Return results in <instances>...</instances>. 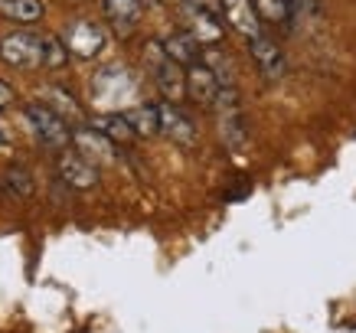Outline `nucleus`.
Wrapping results in <instances>:
<instances>
[{
    "mask_svg": "<svg viewBox=\"0 0 356 333\" xmlns=\"http://www.w3.org/2000/svg\"><path fill=\"white\" fill-rule=\"evenodd\" d=\"M163 53L170 56L173 63L177 65H193V63H200V59H203V46L196 43L193 36H190V33L186 30H177V33H170V36H167V40H163Z\"/></svg>",
    "mask_w": 356,
    "mask_h": 333,
    "instance_id": "obj_15",
    "label": "nucleus"
},
{
    "mask_svg": "<svg viewBox=\"0 0 356 333\" xmlns=\"http://www.w3.org/2000/svg\"><path fill=\"white\" fill-rule=\"evenodd\" d=\"M7 144V131H3V124H0V147Z\"/></svg>",
    "mask_w": 356,
    "mask_h": 333,
    "instance_id": "obj_25",
    "label": "nucleus"
},
{
    "mask_svg": "<svg viewBox=\"0 0 356 333\" xmlns=\"http://www.w3.org/2000/svg\"><path fill=\"white\" fill-rule=\"evenodd\" d=\"M23 115H26L33 134L40 138V144H43V147H49V151H65V147L72 144V124L59 118L49 105H43V101H33V105L23 108Z\"/></svg>",
    "mask_w": 356,
    "mask_h": 333,
    "instance_id": "obj_3",
    "label": "nucleus"
},
{
    "mask_svg": "<svg viewBox=\"0 0 356 333\" xmlns=\"http://www.w3.org/2000/svg\"><path fill=\"white\" fill-rule=\"evenodd\" d=\"M13 98H17L13 86H10V82H3V79H0V108H10V105H13Z\"/></svg>",
    "mask_w": 356,
    "mask_h": 333,
    "instance_id": "obj_24",
    "label": "nucleus"
},
{
    "mask_svg": "<svg viewBox=\"0 0 356 333\" xmlns=\"http://www.w3.org/2000/svg\"><path fill=\"white\" fill-rule=\"evenodd\" d=\"M72 144L88 163H115L118 161V144L105 138L98 128H76L72 131Z\"/></svg>",
    "mask_w": 356,
    "mask_h": 333,
    "instance_id": "obj_9",
    "label": "nucleus"
},
{
    "mask_svg": "<svg viewBox=\"0 0 356 333\" xmlns=\"http://www.w3.org/2000/svg\"><path fill=\"white\" fill-rule=\"evenodd\" d=\"M43 95H46L43 105L53 108V111H56V115H59L63 121H69V124H72V121H82V105H79V101H76L72 95H69L65 88H59V86H46V88H43Z\"/></svg>",
    "mask_w": 356,
    "mask_h": 333,
    "instance_id": "obj_18",
    "label": "nucleus"
},
{
    "mask_svg": "<svg viewBox=\"0 0 356 333\" xmlns=\"http://www.w3.org/2000/svg\"><path fill=\"white\" fill-rule=\"evenodd\" d=\"M0 63L20 69V72H33V69H46V36L30 30L7 33L0 40Z\"/></svg>",
    "mask_w": 356,
    "mask_h": 333,
    "instance_id": "obj_1",
    "label": "nucleus"
},
{
    "mask_svg": "<svg viewBox=\"0 0 356 333\" xmlns=\"http://www.w3.org/2000/svg\"><path fill=\"white\" fill-rule=\"evenodd\" d=\"M105 20L115 26L118 36H131L140 23V0H102Z\"/></svg>",
    "mask_w": 356,
    "mask_h": 333,
    "instance_id": "obj_14",
    "label": "nucleus"
},
{
    "mask_svg": "<svg viewBox=\"0 0 356 333\" xmlns=\"http://www.w3.org/2000/svg\"><path fill=\"white\" fill-rule=\"evenodd\" d=\"M213 108L219 111V134H222V140H226L232 151H242V144H245V124H242V108H238L236 86L219 88Z\"/></svg>",
    "mask_w": 356,
    "mask_h": 333,
    "instance_id": "obj_5",
    "label": "nucleus"
},
{
    "mask_svg": "<svg viewBox=\"0 0 356 333\" xmlns=\"http://www.w3.org/2000/svg\"><path fill=\"white\" fill-rule=\"evenodd\" d=\"M216 95H219V82L216 76L209 72V65L200 59V63L186 65L184 72V98H190L193 105L200 108H213L216 105Z\"/></svg>",
    "mask_w": 356,
    "mask_h": 333,
    "instance_id": "obj_7",
    "label": "nucleus"
},
{
    "mask_svg": "<svg viewBox=\"0 0 356 333\" xmlns=\"http://www.w3.org/2000/svg\"><path fill=\"white\" fill-rule=\"evenodd\" d=\"M92 128H98L105 138H111L115 144H128L131 138H134V131H131L128 118H124V111H108V115H102V118H95V124Z\"/></svg>",
    "mask_w": 356,
    "mask_h": 333,
    "instance_id": "obj_19",
    "label": "nucleus"
},
{
    "mask_svg": "<svg viewBox=\"0 0 356 333\" xmlns=\"http://www.w3.org/2000/svg\"><path fill=\"white\" fill-rule=\"evenodd\" d=\"M184 30L206 49V46L222 43L226 23L219 20V13L213 10V7H206L203 0H186L184 3Z\"/></svg>",
    "mask_w": 356,
    "mask_h": 333,
    "instance_id": "obj_4",
    "label": "nucleus"
},
{
    "mask_svg": "<svg viewBox=\"0 0 356 333\" xmlns=\"http://www.w3.org/2000/svg\"><path fill=\"white\" fill-rule=\"evenodd\" d=\"M248 53H252V59H255V65L261 69V76L265 79H284V72H288V59H284V53H281V46L275 43V40H268L265 33H259V36L248 40Z\"/></svg>",
    "mask_w": 356,
    "mask_h": 333,
    "instance_id": "obj_10",
    "label": "nucleus"
},
{
    "mask_svg": "<svg viewBox=\"0 0 356 333\" xmlns=\"http://www.w3.org/2000/svg\"><path fill=\"white\" fill-rule=\"evenodd\" d=\"M259 10L261 23H275V26H288L294 13V0H252Z\"/></svg>",
    "mask_w": 356,
    "mask_h": 333,
    "instance_id": "obj_20",
    "label": "nucleus"
},
{
    "mask_svg": "<svg viewBox=\"0 0 356 333\" xmlns=\"http://www.w3.org/2000/svg\"><path fill=\"white\" fill-rule=\"evenodd\" d=\"M144 65H147V72H151L154 86L161 88L163 101H173V105L184 101V65L173 63L157 40L144 46Z\"/></svg>",
    "mask_w": 356,
    "mask_h": 333,
    "instance_id": "obj_2",
    "label": "nucleus"
},
{
    "mask_svg": "<svg viewBox=\"0 0 356 333\" xmlns=\"http://www.w3.org/2000/svg\"><path fill=\"white\" fill-rule=\"evenodd\" d=\"M3 186H7V193L26 200V196H33V173L23 170V167H10L3 173Z\"/></svg>",
    "mask_w": 356,
    "mask_h": 333,
    "instance_id": "obj_22",
    "label": "nucleus"
},
{
    "mask_svg": "<svg viewBox=\"0 0 356 333\" xmlns=\"http://www.w3.org/2000/svg\"><path fill=\"white\" fill-rule=\"evenodd\" d=\"M157 118H161V134H167L173 144H180V147L196 144V124L173 101H161L157 105Z\"/></svg>",
    "mask_w": 356,
    "mask_h": 333,
    "instance_id": "obj_11",
    "label": "nucleus"
},
{
    "mask_svg": "<svg viewBox=\"0 0 356 333\" xmlns=\"http://www.w3.org/2000/svg\"><path fill=\"white\" fill-rule=\"evenodd\" d=\"M56 170H59V180L65 186H72V190H92V186H98L95 163H88L79 151H59Z\"/></svg>",
    "mask_w": 356,
    "mask_h": 333,
    "instance_id": "obj_8",
    "label": "nucleus"
},
{
    "mask_svg": "<svg viewBox=\"0 0 356 333\" xmlns=\"http://www.w3.org/2000/svg\"><path fill=\"white\" fill-rule=\"evenodd\" d=\"M65 59H69V53H65L63 40L46 36V69H59V65H65Z\"/></svg>",
    "mask_w": 356,
    "mask_h": 333,
    "instance_id": "obj_23",
    "label": "nucleus"
},
{
    "mask_svg": "<svg viewBox=\"0 0 356 333\" xmlns=\"http://www.w3.org/2000/svg\"><path fill=\"white\" fill-rule=\"evenodd\" d=\"M134 138H154L161 134V118H157V105H134L124 111Z\"/></svg>",
    "mask_w": 356,
    "mask_h": 333,
    "instance_id": "obj_17",
    "label": "nucleus"
},
{
    "mask_svg": "<svg viewBox=\"0 0 356 333\" xmlns=\"http://www.w3.org/2000/svg\"><path fill=\"white\" fill-rule=\"evenodd\" d=\"M222 23L232 26L238 36H259L261 33V17L255 10V3L252 0H222Z\"/></svg>",
    "mask_w": 356,
    "mask_h": 333,
    "instance_id": "obj_12",
    "label": "nucleus"
},
{
    "mask_svg": "<svg viewBox=\"0 0 356 333\" xmlns=\"http://www.w3.org/2000/svg\"><path fill=\"white\" fill-rule=\"evenodd\" d=\"M203 63L209 65V72L216 76L219 88L222 86H236V72H232V59L226 53H219L216 46H206L203 49Z\"/></svg>",
    "mask_w": 356,
    "mask_h": 333,
    "instance_id": "obj_21",
    "label": "nucleus"
},
{
    "mask_svg": "<svg viewBox=\"0 0 356 333\" xmlns=\"http://www.w3.org/2000/svg\"><path fill=\"white\" fill-rule=\"evenodd\" d=\"M63 46H65V53L79 56V59H95V56L105 49V30H102L95 20L79 17V20H72L65 26Z\"/></svg>",
    "mask_w": 356,
    "mask_h": 333,
    "instance_id": "obj_6",
    "label": "nucleus"
},
{
    "mask_svg": "<svg viewBox=\"0 0 356 333\" xmlns=\"http://www.w3.org/2000/svg\"><path fill=\"white\" fill-rule=\"evenodd\" d=\"M43 0H0V17L20 26H33V23L43 20Z\"/></svg>",
    "mask_w": 356,
    "mask_h": 333,
    "instance_id": "obj_16",
    "label": "nucleus"
},
{
    "mask_svg": "<svg viewBox=\"0 0 356 333\" xmlns=\"http://www.w3.org/2000/svg\"><path fill=\"white\" fill-rule=\"evenodd\" d=\"M92 95L98 98V101H108V98H115V101H121V98H131L134 95V79L124 72V69H102L95 76V82H92Z\"/></svg>",
    "mask_w": 356,
    "mask_h": 333,
    "instance_id": "obj_13",
    "label": "nucleus"
}]
</instances>
